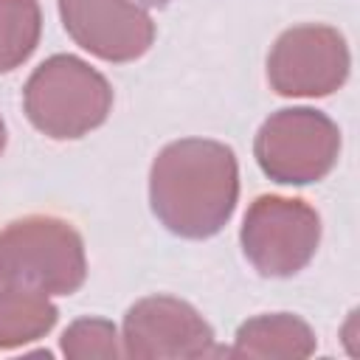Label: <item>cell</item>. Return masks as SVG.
I'll return each mask as SVG.
<instances>
[{
    "label": "cell",
    "instance_id": "obj_7",
    "mask_svg": "<svg viewBox=\"0 0 360 360\" xmlns=\"http://www.w3.org/2000/svg\"><path fill=\"white\" fill-rule=\"evenodd\" d=\"M124 354L127 357H214L225 354L217 349L211 326L202 315L172 295H149L132 304L124 315Z\"/></svg>",
    "mask_w": 360,
    "mask_h": 360
},
{
    "label": "cell",
    "instance_id": "obj_3",
    "mask_svg": "<svg viewBox=\"0 0 360 360\" xmlns=\"http://www.w3.org/2000/svg\"><path fill=\"white\" fill-rule=\"evenodd\" d=\"M22 107L42 135L70 141L104 124L112 107V87L84 59L56 53L28 76Z\"/></svg>",
    "mask_w": 360,
    "mask_h": 360
},
{
    "label": "cell",
    "instance_id": "obj_8",
    "mask_svg": "<svg viewBox=\"0 0 360 360\" xmlns=\"http://www.w3.org/2000/svg\"><path fill=\"white\" fill-rule=\"evenodd\" d=\"M70 39L104 62H132L155 39L152 17L132 0H59Z\"/></svg>",
    "mask_w": 360,
    "mask_h": 360
},
{
    "label": "cell",
    "instance_id": "obj_2",
    "mask_svg": "<svg viewBox=\"0 0 360 360\" xmlns=\"http://www.w3.org/2000/svg\"><path fill=\"white\" fill-rule=\"evenodd\" d=\"M84 276V242L68 219L31 214L0 231V287L70 295Z\"/></svg>",
    "mask_w": 360,
    "mask_h": 360
},
{
    "label": "cell",
    "instance_id": "obj_12",
    "mask_svg": "<svg viewBox=\"0 0 360 360\" xmlns=\"http://www.w3.org/2000/svg\"><path fill=\"white\" fill-rule=\"evenodd\" d=\"M118 332L104 318H79L62 332V354L70 360H87V357H118L124 349L118 346Z\"/></svg>",
    "mask_w": 360,
    "mask_h": 360
},
{
    "label": "cell",
    "instance_id": "obj_9",
    "mask_svg": "<svg viewBox=\"0 0 360 360\" xmlns=\"http://www.w3.org/2000/svg\"><path fill=\"white\" fill-rule=\"evenodd\" d=\"M315 352V332L307 321L290 312L256 315L236 329L231 357H309Z\"/></svg>",
    "mask_w": 360,
    "mask_h": 360
},
{
    "label": "cell",
    "instance_id": "obj_6",
    "mask_svg": "<svg viewBox=\"0 0 360 360\" xmlns=\"http://www.w3.org/2000/svg\"><path fill=\"white\" fill-rule=\"evenodd\" d=\"M346 39L329 25L287 28L267 56V79L278 96H329L349 76Z\"/></svg>",
    "mask_w": 360,
    "mask_h": 360
},
{
    "label": "cell",
    "instance_id": "obj_4",
    "mask_svg": "<svg viewBox=\"0 0 360 360\" xmlns=\"http://www.w3.org/2000/svg\"><path fill=\"white\" fill-rule=\"evenodd\" d=\"M256 163L284 186H307L332 172L340 152V129L321 110L290 107L273 112L256 132Z\"/></svg>",
    "mask_w": 360,
    "mask_h": 360
},
{
    "label": "cell",
    "instance_id": "obj_13",
    "mask_svg": "<svg viewBox=\"0 0 360 360\" xmlns=\"http://www.w3.org/2000/svg\"><path fill=\"white\" fill-rule=\"evenodd\" d=\"M6 149V127H3V118H0V155Z\"/></svg>",
    "mask_w": 360,
    "mask_h": 360
},
{
    "label": "cell",
    "instance_id": "obj_1",
    "mask_svg": "<svg viewBox=\"0 0 360 360\" xmlns=\"http://www.w3.org/2000/svg\"><path fill=\"white\" fill-rule=\"evenodd\" d=\"M239 197V169L231 146L208 138H183L163 146L149 169L155 217L183 239L222 231Z\"/></svg>",
    "mask_w": 360,
    "mask_h": 360
},
{
    "label": "cell",
    "instance_id": "obj_14",
    "mask_svg": "<svg viewBox=\"0 0 360 360\" xmlns=\"http://www.w3.org/2000/svg\"><path fill=\"white\" fill-rule=\"evenodd\" d=\"M143 3H149V6H166L169 0H143Z\"/></svg>",
    "mask_w": 360,
    "mask_h": 360
},
{
    "label": "cell",
    "instance_id": "obj_11",
    "mask_svg": "<svg viewBox=\"0 0 360 360\" xmlns=\"http://www.w3.org/2000/svg\"><path fill=\"white\" fill-rule=\"evenodd\" d=\"M42 14L37 0H0V73L22 65L39 45Z\"/></svg>",
    "mask_w": 360,
    "mask_h": 360
},
{
    "label": "cell",
    "instance_id": "obj_5",
    "mask_svg": "<svg viewBox=\"0 0 360 360\" xmlns=\"http://www.w3.org/2000/svg\"><path fill=\"white\" fill-rule=\"evenodd\" d=\"M239 242L256 273L267 278H287L304 270L315 256L321 219L304 200L264 194L250 202Z\"/></svg>",
    "mask_w": 360,
    "mask_h": 360
},
{
    "label": "cell",
    "instance_id": "obj_10",
    "mask_svg": "<svg viewBox=\"0 0 360 360\" xmlns=\"http://www.w3.org/2000/svg\"><path fill=\"white\" fill-rule=\"evenodd\" d=\"M59 318L48 295L0 287V349H17L45 338Z\"/></svg>",
    "mask_w": 360,
    "mask_h": 360
}]
</instances>
